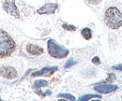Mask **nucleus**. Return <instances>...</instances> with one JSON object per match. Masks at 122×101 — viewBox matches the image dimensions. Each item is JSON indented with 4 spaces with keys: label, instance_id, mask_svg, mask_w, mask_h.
I'll list each match as a JSON object with an SVG mask.
<instances>
[{
    "label": "nucleus",
    "instance_id": "nucleus-20",
    "mask_svg": "<svg viewBox=\"0 0 122 101\" xmlns=\"http://www.w3.org/2000/svg\"><path fill=\"white\" fill-rule=\"evenodd\" d=\"M121 98H122V96H121Z\"/></svg>",
    "mask_w": 122,
    "mask_h": 101
},
{
    "label": "nucleus",
    "instance_id": "nucleus-1",
    "mask_svg": "<svg viewBox=\"0 0 122 101\" xmlns=\"http://www.w3.org/2000/svg\"><path fill=\"white\" fill-rule=\"evenodd\" d=\"M15 50V42L4 30L0 29V57L10 55Z\"/></svg>",
    "mask_w": 122,
    "mask_h": 101
},
{
    "label": "nucleus",
    "instance_id": "nucleus-7",
    "mask_svg": "<svg viewBox=\"0 0 122 101\" xmlns=\"http://www.w3.org/2000/svg\"><path fill=\"white\" fill-rule=\"evenodd\" d=\"M118 87L117 85H113V84H102V85H96L94 87V90H96L99 93H103V94H109L112 92H115L117 90Z\"/></svg>",
    "mask_w": 122,
    "mask_h": 101
},
{
    "label": "nucleus",
    "instance_id": "nucleus-8",
    "mask_svg": "<svg viewBox=\"0 0 122 101\" xmlns=\"http://www.w3.org/2000/svg\"><path fill=\"white\" fill-rule=\"evenodd\" d=\"M26 52L31 54V55H36V56H39L41 54L43 53V49L37 46V45H34V44H27L26 46Z\"/></svg>",
    "mask_w": 122,
    "mask_h": 101
},
{
    "label": "nucleus",
    "instance_id": "nucleus-16",
    "mask_svg": "<svg viewBox=\"0 0 122 101\" xmlns=\"http://www.w3.org/2000/svg\"><path fill=\"white\" fill-rule=\"evenodd\" d=\"M88 3H90L91 5H99L101 2H102V0H86Z\"/></svg>",
    "mask_w": 122,
    "mask_h": 101
},
{
    "label": "nucleus",
    "instance_id": "nucleus-14",
    "mask_svg": "<svg viewBox=\"0 0 122 101\" xmlns=\"http://www.w3.org/2000/svg\"><path fill=\"white\" fill-rule=\"evenodd\" d=\"M75 64H76V61H74L73 59H70V60L66 63V65H65V68H69V67H72V66L75 65Z\"/></svg>",
    "mask_w": 122,
    "mask_h": 101
},
{
    "label": "nucleus",
    "instance_id": "nucleus-19",
    "mask_svg": "<svg viewBox=\"0 0 122 101\" xmlns=\"http://www.w3.org/2000/svg\"><path fill=\"white\" fill-rule=\"evenodd\" d=\"M116 79V75L115 74H109V77H108V80L109 81H113V80H115Z\"/></svg>",
    "mask_w": 122,
    "mask_h": 101
},
{
    "label": "nucleus",
    "instance_id": "nucleus-9",
    "mask_svg": "<svg viewBox=\"0 0 122 101\" xmlns=\"http://www.w3.org/2000/svg\"><path fill=\"white\" fill-rule=\"evenodd\" d=\"M58 69L57 67H44L40 71L34 72L32 74L33 77H38V76H51L55 71Z\"/></svg>",
    "mask_w": 122,
    "mask_h": 101
},
{
    "label": "nucleus",
    "instance_id": "nucleus-5",
    "mask_svg": "<svg viewBox=\"0 0 122 101\" xmlns=\"http://www.w3.org/2000/svg\"><path fill=\"white\" fill-rule=\"evenodd\" d=\"M58 9V5L56 3H47L42 8L39 9L37 12L39 14H53Z\"/></svg>",
    "mask_w": 122,
    "mask_h": 101
},
{
    "label": "nucleus",
    "instance_id": "nucleus-13",
    "mask_svg": "<svg viewBox=\"0 0 122 101\" xmlns=\"http://www.w3.org/2000/svg\"><path fill=\"white\" fill-rule=\"evenodd\" d=\"M59 97H63V98H67V99H70V100H75V97L73 96H71V94H59L58 95Z\"/></svg>",
    "mask_w": 122,
    "mask_h": 101
},
{
    "label": "nucleus",
    "instance_id": "nucleus-12",
    "mask_svg": "<svg viewBox=\"0 0 122 101\" xmlns=\"http://www.w3.org/2000/svg\"><path fill=\"white\" fill-rule=\"evenodd\" d=\"M94 97H96V98H102V96H98V95H86V96H82V97H80L79 98V100L80 101H86V100H89V99H91V98H94Z\"/></svg>",
    "mask_w": 122,
    "mask_h": 101
},
{
    "label": "nucleus",
    "instance_id": "nucleus-4",
    "mask_svg": "<svg viewBox=\"0 0 122 101\" xmlns=\"http://www.w3.org/2000/svg\"><path fill=\"white\" fill-rule=\"evenodd\" d=\"M3 9L5 10V11H7L9 14L12 15L13 17H15L17 19L20 18L19 14V10L16 7L15 1L14 0H6L3 4Z\"/></svg>",
    "mask_w": 122,
    "mask_h": 101
},
{
    "label": "nucleus",
    "instance_id": "nucleus-17",
    "mask_svg": "<svg viewBox=\"0 0 122 101\" xmlns=\"http://www.w3.org/2000/svg\"><path fill=\"white\" fill-rule=\"evenodd\" d=\"M92 63L93 64H95V65H100L101 64V61H100V58L98 57V56H96V57H94L92 59Z\"/></svg>",
    "mask_w": 122,
    "mask_h": 101
},
{
    "label": "nucleus",
    "instance_id": "nucleus-11",
    "mask_svg": "<svg viewBox=\"0 0 122 101\" xmlns=\"http://www.w3.org/2000/svg\"><path fill=\"white\" fill-rule=\"evenodd\" d=\"M48 82L44 80H37L34 82V88H42V87L48 86Z\"/></svg>",
    "mask_w": 122,
    "mask_h": 101
},
{
    "label": "nucleus",
    "instance_id": "nucleus-10",
    "mask_svg": "<svg viewBox=\"0 0 122 101\" xmlns=\"http://www.w3.org/2000/svg\"><path fill=\"white\" fill-rule=\"evenodd\" d=\"M81 34H82V36L84 37V38L86 39V40H89V39L92 38L91 30H90L89 28H87V27H86V28L83 29L82 32H81Z\"/></svg>",
    "mask_w": 122,
    "mask_h": 101
},
{
    "label": "nucleus",
    "instance_id": "nucleus-15",
    "mask_svg": "<svg viewBox=\"0 0 122 101\" xmlns=\"http://www.w3.org/2000/svg\"><path fill=\"white\" fill-rule=\"evenodd\" d=\"M63 28L68 30V31H75L76 27L73 25H68V24H63Z\"/></svg>",
    "mask_w": 122,
    "mask_h": 101
},
{
    "label": "nucleus",
    "instance_id": "nucleus-3",
    "mask_svg": "<svg viewBox=\"0 0 122 101\" xmlns=\"http://www.w3.org/2000/svg\"><path fill=\"white\" fill-rule=\"evenodd\" d=\"M47 47H48V53L49 54L54 58H64L69 54V50L62 47L60 45L56 43L53 39H49L47 42Z\"/></svg>",
    "mask_w": 122,
    "mask_h": 101
},
{
    "label": "nucleus",
    "instance_id": "nucleus-18",
    "mask_svg": "<svg viewBox=\"0 0 122 101\" xmlns=\"http://www.w3.org/2000/svg\"><path fill=\"white\" fill-rule=\"evenodd\" d=\"M113 69L122 71V64H120V65H117V66H114V67H113Z\"/></svg>",
    "mask_w": 122,
    "mask_h": 101
},
{
    "label": "nucleus",
    "instance_id": "nucleus-6",
    "mask_svg": "<svg viewBox=\"0 0 122 101\" xmlns=\"http://www.w3.org/2000/svg\"><path fill=\"white\" fill-rule=\"evenodd\" d=\"M0 76L6 79H14L18 76V73L11 67H0Z\"/></svg>",
    "mask_w": 122,
    "mask_h": 101
},
{
    "label": "nucleus",
    "instance_id": "nucleus-2",
    "mask_svg": "<svg viewBox=\"0 0 122 101\" xmlns=\"http://www.w3.org/2000/svg\"><path fill=\"white\" fill-rule=\"evenodd\" d=\"M104 21L106 25L111 29H118L122 26V13L118 9L112 7L105 11Z\"/></svg>",
    "mask_w": 122,
    "mask_h": 101
}]
</instances>
